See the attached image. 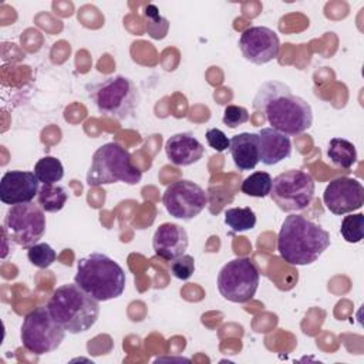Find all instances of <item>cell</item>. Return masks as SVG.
Wrapping results in <instances>:
<instances>
[{
	"label": "cell",
	"mask_w": 364,
	"mask_h": 364,
	"mask_svg": "<svg viewBox=\"0 0 364 364\" xmlns=\"http://www.w3.org/2000/svg\"><path fill=\"white\" fill-rule=\"evenodd\" d=\"M27 257L33 266L38 269H47L55 262L57 253L48 243H36L28 247Z\"/></svg>",
	"instance_id": "obj_25"
},
{
	"label": "cell",
	"mask_w": 364,
	"mask_h": 364,
	"mask_svg": "<svg viewBox=\"0 0 364 364\" xmlns=\"http://www.w3.org/2000/svg\"><path fill=\"white\" fill-rule=\"evenodd\" d=\"M195 272V259L191 255H182L171 262V273L179 280H188Z\"/></svg>",
	"instance_id": "obj_26"
},
{
	"label": "cell",
	"mask_w": 364,
	"mask_h": 364,
	"mask_svg": "<svg viewBox=\"0 0 364 364\" xmlns=\"http://www.w3.org/2000/svg\"><path fill=\"white\" fill-rule=\"evenodd\" d=\"M239 48L247 61L262 65L279 55L280 40L269 27L250 26L240 34Z\"/></svg>",
	"instance_id": "obj_12"
},
{
	"label": "cell",
	"mask_w": 364,
	"mask_h": 364,
	"mask_svg": "<svg viewBox=\"0 0 364 364\" xmlns=\"http://www.w3.org/2000/svg\"><path fill=\"white\" fill-rule=\"evenodd\" d=\"M272 182H273V179H272L270 173L263 172V171H257V172H253L247 178L243 179L240 189L247 196L264 198V196L270 195Z\"/></svg>",
	"instance_id": "obj_22"
},
{
	"label": "cell",
	"mask_w": 364,
	"mask_h": 364,
	"mask_svg": "<svg viewBox=\"0 0 364 364\" xmlns=\"http://www.w3.org/2000/svg\"><path fill=\"white\" fill-rule=\"evenodd\" d=\"M314 191L316 185L310 173L301 169H289L273 179L270 198L280 210L297 212L311 203Z\"/></svg>",
	"instance_id": "obj_9"
},
{
	"label": "cell",
	"mask_w": 364,
	"mask_h": 364,
	"mask_svg": "<svg viewBox=\"0 0 364 364\" xmlns=\"http://www.w3.org/2000/svg\"><path fill=\"white\" fill-rule=\"evenodd\" d=\"M330 243V233L301 215H289L277 235L280 257L294 266L314 263Z\"/></svg>",
	"instance_id": "obj_2"
},
{
	"label": "cell",
	"mask_w": 364,
	"mask_h": 364,
	"mask_svg": "<svg viewBox=\"0 0 364 364\" xmlns=\"http://www.w3.org/2000/svg\"><path fill=\"white\" fill-rule=\"evenodd\" d=\"M260 273L249 257L229 260L218 274V290L220 296L232 303L250 301L259 287Z\"/></svg>",
	"instance_id": "obj_8"
},
{
	"label": "cell",
	"mask_w": 364,
	"mask_h": 364,
	"mask_svg": "<svg viewBox=\"0 0 364 364\" xmlns=\"http://www.w3.org/2000/svg\"><path fill=\"white\" fill-rule=\"evenodd\" d=\"M20 337L27 351L44 355L61 346L65 330L53 318L47 307H37L24 317Z\"/></svg>",
	"instance_id": "obj_7"
},
{
	"label": "cell",
	"mask_w": 364,
	"mask_h": 364,
	"mask_svg": "<svg viewBox=\"0 0 364 364\" xmlns=\"http://www.w3.org/2000/svg\"><path fill=\"white\" fill-rule=\"evenodd\" d=\"M142 179V172L134 165L131 154L117 142L101 145L92 155L87 172L88 186H101L115 182L136 185Z\"/></svg>",
	"instance_id": "obj_5"
},
{
	"label": "cell",
	"mask_w": 364,
	"mask_h": 364,
	"mask_svg": "<svg viewBox=\"0 0 364 364\" xmlns=\"http://www.w3.org/2000/svg\"><path fill=\"white\" fill-rule=\"evenodd\" d=\"M206 141H208V145L218 152H223L229 149V144H230V139L219 128H209L206 131Z\"/></svg>",
	"instance_id": "obj_28"
},
{
	"label": "cell",
	"mask_w": 364,
	"mask_h": 364,
	"mask_svg": "<svg viewBox=\"0 0 364 364\" xmlns=\"http://www.w3.org/2000/svg\"><path fill=\"white\" fill-rule=\"evenodd\" d=\"M225 223L232 232H245L256 226V213L249 208H230L225 212Z\"/></svg>",
	"instance_id": "obj_23"
},
{
	"label": "cell",
	"mask_w": 364,
	"mask_h": 364,
	"mask_svg": "<svg viewBox=\"0 0 364 364\" xmlns=\"http://www.w3.org/2000/svg\"><path fill=\"white\" fill-rule=\"evenodd\" d=\"M222 121L229 128H237L249 121V111L240 105H228Z\"/></svg>",
	"instance_id": "obj_27"
},
{
	"label": "cell",
	"mask_w": 364,
	"mask_h": 364,
	"mask_svg": "<svg viewBox=\"0 0 364 364\" xmlns=\"http://www.w3.org/2000/svg\"><path fill=\"white\" fill-rule=\"evenodd\" d=\"M343 239L348 243H358L364 237V215L354 213L344 216L340 228Z\"/></svg>",
	"instance_id": "obj_24"
},
{
	"label": "cell",
	"mask_w": 364,
	"mask_h": 364,
	"mask_svg": "<svg viewBox=\"0 0 364 364\" xmlns=\"http://www.w3.org/2000/svg\"><path fill=\"white\" fill-rule=\"evenodd\" d=\"M90 97L101 114L115 119L129 118L141 102L138 87L125 75H112L95 84Z\"/></svg>",
	"instance_id": "obj_6"
},
{
	"label": "cell",
	"mask_w": 364,
	"mask_h": 364,
	"mask_svg": "<svg viewBox=\"0 0 364 364\" xmlns=\"http://www.w3.org/2000/svg\"><path fill=\"white\" fill-rule=\"evenodd\" d=\"M125 282L124 269L104 253H91L77 263L74 283L97 301L119 297L125 289Z\"/></svg>",
	"instance_id": "obj_3"
},
{
	"label": "cell",
	"mask_w": 364,
	"mask_h": 364,
	"mask_svg": "<svg viewBox=\"0 0 364 364\" xmlns=\"http://www.w3.org/2000/svg\"><path fill=\"white\" fill-rule=\"evenodd\" d=\"M259 155L262 164L272 166L291 155V141L289 135L267 127L259 131Z\"/></svg>",
	"instance_id": "obj_17"
},
{
	"label": "cell",
	"mask_w": 364,
	"mask_h": 364,
	"mask_svg": "<svg viewBox=\"0 0 364 364\" xmlns=\"http://www.w3.org/2000/svg\"><path fill=\"white\" fill-rule=\"evenodd\" d=\"M38 205L44 212H58L64 208L68 195L63 186L43 185L37 195Z\"/></svg>",
	"instance_id": "obj_21"
},
{
	"label": "cell",
	"mask_w": 364,
	"mask_h": 364,
	"mask_svg": "<svg viewBox=\"0 0 364 364\" xmlns=\"http://www.w3.org/2000/svg\"><path fill=\"white\" fill-rule=\"evenodd\" d=\"M40 192V181L30 171H7L0 181V200L4 205H20L34 199Z\"/></svg>",
	"instance_id": "obj_14"
},
{
	"label": "cell",
	"mask_w": 364,
	"mask_h": 364,
	"mask_svg": "<svg viewBox=\"0 0 364 364\" xmlns=\"http://www.w3.org/2000/svg\"><path fill=\"white\" fill-rule=\"evenodd\" d=\"M46 307L53 318L71 334L90 330L100 316L98 301L75 283L57 287Z\"/></svg>",
	"instance_id": "obj_4"
},
{
	"label": "cell",
	"mask_w": 364,
	"mask_h": 364,
	"mask_svg": "<svg viewBox=\"0 0 364 364\" xmlns=\"http://www.w3.org/2000/svg\"><path fill=\"white\" fill-rule=\"evenodd\" d=\"M323 202L334 215L354 212L364 205V186L354 178H336L326 186Z\"/></svg>",
	"instance_id": "obj_13"
},
{
	"label": "cell",
	"mask_w": 364,
	"mask_h": 364,
	"mask_svg": "<svg viewBox=\"0 0 364 364\" xmlns=\"http://www.w3.org/2000/svg\"><path fill=\"white\" fill-rule=\"evenodd\" d=\"M34 173L40 183L55 185L64 176V166L55 156H43L34 165Z\"/></svg>",
	"instance_id": "obj_20"
},
{
	"label": "cell",
	"mask_w": 364,
	"mask_h": 364,
	"mask_svg": "<svg viewBox=\"0 0 364 364\" xmlns=\"http://www.w3.org/2000/svg\"><path fill=\"white\" fill-rule=\"evenodd\" d=\"M229 152L239 171H250L260 162L259 135L242 132L230 138Z\"/></svg>",
	"instance_id": "obj_18"
},
{
	"label": "cell",
	"mask_w": 364,
	"mask_h": 364,
	"mask_svg": "<svg viewBox=\"0 0 364 364\" xmlns=\"http://www.w3.org/2000/svg\"><path fill=\"white\" fill-rule=\"evenodd\" d=\"M165 154L171 164L176 166H189L202 159L205 146L191 132H179L165 142Z\"/></svg>",
	"instance_id": "obj_16"
},
{
	"label": "cell",
	"mask_w": 364,
	"mask_h": 364,
	"mask_svg": "<svg viewBox=\"0 0 364 364\" xmlns=\"http://www.w3.org/2000/svg\"><path fill=\"white\" fill-rule=\"evenodd\" d=\"M188 245L189 240L186 230L182 226L171 222L159 225L152 237V247L155 255L168 262H172L176 257L185 255Z\"/></svg>",
	"instance_id": "obj_15"
},
{
	"label": "cell",
	"mask_w": 364,
	"mask_h": 364,
	"mask_svg": "<svg viewBox=\"0 0 364 364\" xmlns=\"http://www.w3.org/2000/svg\"><path fill=\"white\" fill-rule=\"evenodd\" d=\"M253 109L260 112L272 128L286 135H300L313 124L311 105L277 80L264 81L259 87Z\"/></svg>",
	"instance_id": "obj_1"
},
{
	"label": "cell",
	"mask_w": 364,
	"mask_h": 364,
	"mask_svg": "<svg viewBox=\"0 0 364 364\" xmlns=\"http://www.w3.org/2000/svg\"><path fill=\"white\" fill-rule=\"evenodd\" d=\"M3 232L16 245L31 247L46 233L44 210L33 202L10 206L4 216Z\"/></svg>",
	"instance_id": "obj_10"
},
{
	"label": "cell",
	"mask_w": 364,
	"mask_h": 364,
	"mask_svg": "<svg viewBox=\"0 0 364 364\" xmlns=\"http://www.w3.org/2000/svg\"><path fill=\"white\" fill-rule=\"evenodd\" d=\"M162 203L171 216L191 220L208 205V193L198 183L188 179H181L171 183L165 189Z\"/></svg>",
	"instance_id": "obj_11"
},
{
	"label": "cell",
	"mask_w": 364,
	"mask_h": 364,
	"mask_svg": "<svg viewBox=\"0 0 364 364\" xmlns=\"http://www.w3.org/2000/svg\"><path fill=\"white\" fill-rule=\"evenodd\" d=\"M327 156L336 166L350 169L357 162V149L353 142L344 138H331L328 142Z\"/></svg>",
	"instance_id": "obj_19"
}]
</instances>
